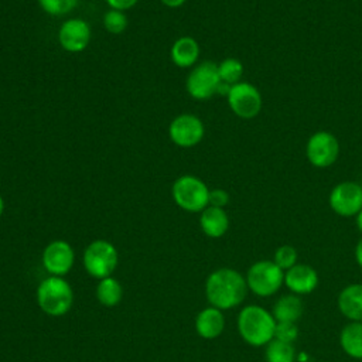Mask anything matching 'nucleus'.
Listing matches in <instances>:
<instances>
[{"mask_svg": "<svg viewBox=\"0 0 362 362\" xmlns=\"http://www.w3.org/2000/svg\"><path fill=\"white\" fill-rule=\"evenodd\" d=\"M246 279L235 269L221 267L214 270L205 281V296L212 307L230 310L243 303L247 294Z\"/></svg>", "mask_w": 362, "mask_h": 362, "instance_id": "nucleus-1", "label": "nucleus"}, {"mask_svg": "<svg viewBox=\"0 0 362 362\" xmlns=\"http://www.w3.org/2000/svg\"><path fill=\"white\" fill-rule=\"evenodd\" d=\"M74 260V249L65 240H54L42 252V264L51 276H65L72 269Z\"/></svg>", "mask_w": 362, "mask_h": 362, "instance_id": "nucleus-12", "label": "nucleus"}, {"mask_svg": "<svg viewBox=\"0 0 362 362\" xmlns=\"http://www.w3.org/2000/svg\"><path fill=\"white\" fill-rule=\"evenodd\" d=\"M304 313V303L297 294H284L273 305V317L276 322H297Z\"/></svg>", "mask_w": 362, "mask_h": 362, "instance_id": "nucleus-18", "label": "nucleus"}, {"mask_svg": "<svg viewBox=\"0 0 362 362\" xmlns=\"http://www.w3.org/2000/svg\"><path fill=\"white\" fill-rule=\"evenodd\" d=\"M356 226H358V229L362 232V209L358 212V215H356Z\"/></svg>", "mask_w": 362, "mask_h": 362, "instance_id": "nucleus-32", "label": "nucleus"}, {"mask_svg": "<svg viewBox=\"0 0 362 362\" xmlns=\"http://www.w3.org/2000/svg\"><path fill=\"white\" fill-rule=\"evenodd\" d=\"M40 7L51 14V16H61L72 11L76 7L78 0H38Z\"/></svg>", "mask_w": 362, "mask_h": 362, "instance_id": "nucleus-26", "label": "nucleus"}, {"mask_svg": "<svg viewBox=\"0 0 362 362\" xmlns=\"http://www.w3.org/2000/svg\"><path fill=\"white\" fill-rule=\"evenodd\" d=\"M3 211H4V199H3V197L0 195V216H1Z\"/></svg>", "mask_w": 362, "mask_h": 362, "instance_id": "nucleus-33", "label": "nucleus"}, {"mask_svg": "<svg viewBox=\"0 0 362 362\" xmlns=\"http://www.w3.org/2000/svg\"><path fill=\"white\" fill-rule=\"evenodd\" d=\"M338 310L349 321H362V283H352L338 294Z\"/></svg>", "mask_w": 362, "mask_h": 362, "instance_id": "nucleus-15", "label": "nucleus"}, {"mask_svg": "<svg viewBox=\"0 0 362 362\" xmlns=\"http://www.w3.org/2000/svg\"><path fill=\"white\" fill-rule=\"evenodd\" d=\"M236 324L240 338L252 346H264L274 338L276 320L270 311L260 305L243 307Z\"/></svg>", "mask_w": 362, "mask_h": 362, "instance_id": "nucleus-2", "label": "nucleus"}, {"mask_svg": "<svg viewBox=\"0 0 362 362\" xmlns=\"http://www.w3.org/2000/svg\"><path fill=\"white\" fill-rule=\"evenodd\" d=\"M103 25L112 34H120L127 27V17L123 11L110 8L103 16Z\"/></svg>", "mask_w": 362, "mask_h": 362, "instance_id": "nucleus-25", "label": "nucleus"}, {"mask_svg": "<svg viewBox=\"0 0 362 362\" xmlns=\"http://www.w3.org/2000/svg\"><path fill=\"white\" fill-rule=\"evenodd\" d=\"M38 307L51 317L65 315L74 304V291L69 283L59 276L44 279L37 288Z\"/></svg>", "mask_w": 362, "mask_h": 362, "instance_id": "nucleus-3", "label": "nucleus"}, {"mask_svg": "<svg viewBox=\"0 0 362 362\" xmlns=\"http://www.w3.org/2000/svg\"><path fill=\"white\" fill-rule=\"evenodd\" d=\"M355 260H356L358 266L362 269V238L358 240V243L355 246Z\"/></svg>", "mask_w": 362, "mask_h": 362, "instance_id": "nucleus-30", "label": "nucleus"}, {"mask_svg": "<svg viewBox=\"0 0 362 362\" xmlns=\"http://www.w3.org/2000/svg\"><path fill=\"white\" fill-rule=\"evenodd\" d=\"M204 123L191 113H184L173 119L168 127V134L173 143L180 147H194L204 137Z\"/></svg>", "mask_w": 362, "mask_h": 362, "instance_id": "nucleus-11", "label": "nucleus"}, {"mask_svg": "<svg viewBox=\"0 0 362 362\" xmlns=\"http://www.w3.org/2000/svg\"><path fill=\"white\" fill-rule=\"evenodd\" d=\"M266 362H296L297 352L293 344L273 338L264 351Z\"/></svg>", "mask_w": 362, "mask_h": 362, "instance_id": "nucleus-22", "label": "nucleus"}, {"mask_svg": "<svg viewBox=\"0 0 362 362\" xmlns=\"http://www.w3.org/2000/svg\"><path fill=\"white\" fill-rule=\"evenodd\" d=\"M229 202V194L222 188L209 189V205L216 208H223Z\"/></svg>", "mask_w": 362, "mask_h": 362, "instance_id": "nucleus-28", "label": "nucleus"}, {"mask_svg": "<svg viewBox=\"0 0 362 362\" xmlns=\"http://www.w3.org/2000/svg\"><path fill=\"white\" fill-rule=\"evenodd\" d=\"M161 3L167 7H171V8H175V7H180L185 3V0H161Z\"/></svg>", "mask_w": 362, "mask_h": 362, "instance_id": "nucleus-31", "label": "nucleus"}, {"mask_svg": "<svg viewBox=\"0 0 362 362\" xmlns=\"http://www.w3.org/2000/svg\"><path fill=\"white\" fill-rule=\"evenodd\" d=\"M247 288L257 297H270L284 284V272L273 260H257L246 272Z\"/></svg>", "mask_w": 362, "mask_h": 362, "instance_id": "nucleus-4", "label": "nucleus"}, {"mask_svg": "<svg viewBox=\"0 0 362 362\" xmlns=\"http://www.w3.org/2000/svg\"><path fill=\"white\" fill-rule=\"evenodd\" d=\"M171 59L180 68L192 66L199 57V45L192 37H180L171 47Z\"/></svg>", "mask_w": 362, "mask_h": 362, "instance_id": "nucleus-19", "label": "nucleus"}, {"mask_svg": "<svg viewBox=\"0 0 362 362\" xmlns=\"http://www.w3.org/2000/svg\"><path fill=\"white\" fill-rule=\"evenodd\" d=\"M139 0H106V3L110 6V8L124 11L127 8H132Z\"/></svg>", "mask_w": 362, "mask_h": 362, "instance_id": "nucleus-29", "label": "nucleus"}, {"mask_svg": "<svg viewBox=\"0 0 362 362\" xmlns=\"http://www.w3.org/2000/svg\"><path fill=\"white\" fill-rule=\"evenodd\" d=\"M274 338L284 342L294 344V341L298 338L297 322H276Z\"/></svg>", "mask_w": 362, "mask_h": 362, "instance_id": "nucleus-27", "label": "nucleus"}, {"mask_svg": "<svg viewBox=\"0 0 362 362\" xmlns=\"http://www.w3.org/2000/svg\"><path fill=\"white\" fill-rule=\"evenodd\" d=\"M175 204L188 212H202L209 205V188L194 175H181L171 188Z\"/></svg>", "mask_w": 362, "mask_h": 362, "instance_id": "nucleus-5", "label": "nucleus"}, {"mask_svg": "<svg viewBox=\"0 0 362 362\" xmlns=\"http://www.w3.org/2000/svg\"><path fill=\"white\" fill-rule=\"evenodd\" d=\"M226 98L232 112L242 119H253L262 110V95L259 89L249 82L232 85Z\"/></svg>", "mask_w": 362, "mask_h": 362, "instance_id": "nucleus-8", "label": "nucleus"}, {"mask_svg": "<svg viewBox=\"0 0 362 362\" xmlns=\"http://www.w3.org/2000/svg\"><path fill=\"white\" fill-rule=\"evenodd\" d=\"M284 286L293 294H310L318 286V273L310 264L297 263L284 272Z\"/></svg>", "mask_w": 362, "mask_h": 362, "instance_id": "nucleus-14", "label": "nucleus"}, {"mask_svg": "<svg viewBox=\"0 0 362 362\" xmlns=\"http://www.w3.org/2000/svg\"><path fill=\"white\" fill-rule=\"evenodd\" d=\"M195 329L204 339L218 338L225 329V317L222 310L212 305L201 310L195 318Z\"/></svg>", "mask_w": 362, "mask_h": 362, "instance_id": "nucleus-16", "label": "nucleus"}, {"mask_svg": "<svg viewBox=\"0 0 362 362\" xmlns=\"http://www.w3.org/2000/svg\"><path fill=\"white\" fill-rule=\"evenodd\" d=\"M328 202L337 215L356 216L362 209V185L355 181L339 182L331 189Z\"/></svg>", "mask_w": 362, "mask_h": 362, "instance_id": "nucleus-10", "label": "nucleus"}, {"mask_svg": "<svg viewBox=\"0 0 362 362\" xmlns=\"http://www.w3.org/2000/svg\"><path fill=\"white\" fill-rule=\"evenodd\" d=\"M339 345L348 356L362 359V321H351L341 329Z\"/></svg>", "mask_w": 362, "mask_h": 362, "instance_id": "nucleus-20", "label": "nucleus"}, {"mask_svg": "<svg viewBox=\"0 0 362 362\" xmlns=\"http://www.w3.org/2000/svg\"><path fill=\"white\" fill-rule=\"evenodd\" d=\"M218 74L221 82L232 86L240 82V78L243 75V65L236 58H226L218 65Z\"/></svg>", "mask_w": 362, "mask_h": 362, "instance_id": "nucleus-23", "label": "nucleus"}, {"mask_svg": "<svg viewBox=\"0 0 362 362\" xmlns=\"http://www.w3.org/2000/svg\"><path fill=\"white\" fill-rule=\"evenodd\" d=\"M199 225L202 232L208 238H221L226 233L229 228V216L223 208H216L208 205L199 216Z\"/></svg>", "mask_w": 362, "mask_h": 362, "instance_id": "nucleus-17", "label": "nucleus"}, {"mask_svg": "<svg viewBox=\"0 0 362 362\" xmlns=\"http://www.w3.org/2000/svg\"><path fill=\"white\" fill-rule=\"evenodd\" d=\"M297 250L294 246L291 245H281L276 249L274 256H273V262L283 270H288L290 267H293L294 264H297Z\"/></svg>", "mask_w": 362, "mask_h": 362, "instance_id": "nucleus-24", "label": "nucleus"}, {"mask_svg": "<svg viewBox=\"0 0 362 362\" xmlns=\"http://www.w3.org/2000/svg\"><path fill=\"white\" fill-rule=\"evenodd\" d=\"M305 156L314 167H329L337 161L339 156V143L337 137L329 132H315L307 140Z\"/></svg>", "mask_w": 362, "mask_h": 362, "instance_id": "nucleus-9", "label": "nucleus"}, {"mask_svg": "<svg viewBox=\"0 0 362 362\" xmlns=\"http://www.w3.org/2000/svg\"><path fill=\"white\" fill-rule=\"evenodd\" d=\"M123 297V287L115 277L102 279L96 286V298L105 307H115Z\"/></svg>", "mask_w": 362, "mask_h": 362, "instance_id": "nucleus-21", "label": "nucleus"}, {"mask_svg": "<svg viewBox=\"0 0 362 362\" xmlns=\"http://www.w3.org/2000/svg\"><path fill=\"white\" fill-rule=\"evenodd\" d=\"M58 41L66 51L81 52L90 41V27L85 20L69 18L59 27Z\"/></svg>", "mask_w": 362, "mask_h": 362, "instance_id": "nucleus-13", "label": "nucleus"}, {"mask_svg": "<svg viewBox=\"0 0 362 362\" xmlns=\"http://www.w3.org/2000/svg\"><path fill=\"white\" fill-rule=\"evenodd\" d=\"M188 93L198 100H205L218 93L221 78L218 74V65L212 61H204L198 64L187 78Z\"/></svg>", "mask_w": 362, "mask_h": 362, "instance_id": "nucleus-7", "label": "nucleus"}, {"mask_svg": "<svg viewBox=\"0 0 362 362\" xmlns=\"http://www.w3.org/2000/svg\"><path fill=\"white\" fill-rule=\"evenodd\" d=\"M119 263L116 247L103 239L93 240L83 252V266L88 274L95 279H105L112 276Z\"/></svg>", "mask_w": 362, "mask_h": 362, "instance_id": "nucleus-6", "label": "nucleus"}]
</instances>
